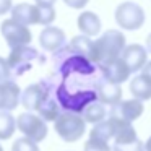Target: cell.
Returning a JSON list of instances; mask_svg holds the SVG:
<instances>
[{
	"instance_id": "obj_1",
	"label": "cell",
	"mask_w": 151,
	"mask_h": 151,
	"mask_svg": "<svg viewBox=\"0 0 151 151\" xmlns=\"http://www.w3.org/2000/svg\"><path fill=\"white\" fill-rule=\"evenodd\" d=\"M125 47H127L125 34L120 29H107L94 41L93 62L98 67L107 65L122 55Z\"/></svg>"
},
{
	"instance_id": "obj_2",
	"label": "cell",
	"mask_w": 151,
	"mask_h": 151,
	"mask_svg": "<svg viewBox=\"0 0 151 151\" xmlns=\"http://www.w3.org/2000/svg\"><path fill=\"white\" fill-rule=\"evenodd\" d=\"M86 124L88 122L85 120L83 114L62 111V114L54 122V128L63 141L73 143V141H78L86 133Z\"/></svg>"
},
{
	"instance_id": "obj_3",
	"label": "cell",
	"mask_w": 151,
	"mask_h": 151,
	"mask_svg": "<svg viewBox=\"0 0 151 151\" xmlns=\"http://www.w3.org/2000/svg\"><path fill=\"white\" fill-rule=\"evenodd\" d=\"M7 60H8V67H10L12 78H15V76H21L26 72H29V70L33 68V63L36 62V60L44 62L46 59H44L34 47H31L29 44H28V46L13 47Z\"/></svg>"
},
{
	"instance_id": "obj_4",
	"label": "cell",
	"mask_w": 151,
	"mask_h": 151,
	"mask_svg": "<svg viewBox=\"0 0 151 151\" xmlns=\"http://www.w3.org/2000/svg\"><path fill=\"white\" fill-rule=\"evenodd\" d=\"M114 18L119 28L127 31H137L145 24L146 15H145V10L141 5H138L137 2L127 0V2H122L120 5H117Z\"/></svg>"
},
{
	"instance_id": "obj_5",
	"label": "cell",
	"mask_w": 151,
	"mask_h": 151,
	"mask_svg": "<svg viewBox=\"0 0 151 151\" xmlns=\"http://www.w3.org/2000/svg\"><path fill=\"white\" fill-rule=\"evenodd\" d=\"M17 127L24 137L34 140L36 143L42 141L47 137V122L41 117L39 114H33V112H23L18 115L17 119Z\"/></svg>"
},
{
	"instance_id": "obj_6",
	"label": "cell",
	"mask_w": 151,
	"mask_h": 151,
	"mask_svg": "<svg viewBox=\"0 0 151 151\" xmlns=\"http://www.w3.org/2000/svg\"><path fill=\"white\" fill-rule=\"evenodd\" d=\"M0 33H2L4 39L7 41V46L10 49L18 46H28L33 39L29 28L23 23H18L13 18H8L0 24Z\"/></svg>"
},
{
	"instance_id": "obj_7",
	"label": "cell",
	"mask_w": 151,
	"mask_h": 151,
	"mask_svg": "<svg viewBox=\"0 0 151 151\" xmlns=\"http://www.w3.org/2000/svg\"><path fill=\"white\" fill-rule=\"evenodd\" d=\"M52 88H54V78H44L39 83H34V85H29L28 88H24V91H21L23 107L28 109V111L37 112L41 102L44 101V98Z\"/></svg>"
},
{
	"instance_id": "obj_8",
	"label": "cell",
	"mask_w": 151,
	"mask_h": 151,
	"mask_svg": "<svg viewBox=\"0 0 151 151\" xmlns=\"http://www.w3.org/2000/svg\"><path fill=\"white\" fill-rule=\"evenodd\" d=\"M143 111H145L143 101H140L137 98H132V99H122L117 104L111 106L109 115L119 117V119H125L128 122H135L137 119L141 117Z\"/></svg>"
},
{
	"instance_id": "obj_9",
	"label": "cell",
	"mask_w": 151,
	"mask_h": 151,
	"mask_svg": "<svg viewBox=\"0 0 151 151\" xmlns=\"http://www.w3.org/2000/svg\"><path fill=\"white\" fill-rule=\"evenodd\" d=\"M21 102V89L17 81L5 80L0 81V111H15Z\"/></svg>"
},
{
	"instance_id": "obj_10",
	"label": "cell",
	"mask_w": 151,
	"mask_h": 151,
	"mask_svg": "<svg viewBox=\"0 0 151 151\" xmlns=\"http://www.w3.org/2000/svg\"><path fill=\"white\" fill-rule=\"evenodd\" d=\"M96 93H98V99L107 106H114L119 101H122V88L119 83L111 81L101 73L96 85Z\"/></svg>"
},
{
	"instance_id": "obj_11",
	"label": "cell",
	"mask_w": 151,
	"mask_h": 151,
	"mask_svg": "<svg viewBox=\"0 0 151 151\" xmlns=\"http://www.w3.org/2000/svg\"><path fill=\"white\" fill-rule=\"evenodd\" d=\"M67 42V37H65V33H63L60 28L57 26H46L39 34V44L44 50L47 52H55V50L62 49Z\"/></svg>"
},
{
	"instance_id": "obj_12",
	"label": "cell",
	"mask_w": 151,
	"mask_h": 151,
	"mask_svg": "<svg viewBox=\"0 0 151 151\" xmlns=\"http://www.w3.org/2000/svg\"><path fill=\"white\" fill-rule=\"evenodd\" d=\"M122 59L124 62L128 65V68L133 72H138L141 70L148 62V49L146 46H141V44H130L124 49L122 52Z\"/></svg>"
},
{
	"instance_id": "obj_13",
	"label": "cell",
	"mask_w": 151,
	"mask_h": 151,
	"mask_svg": "<svg viewBox=\"0 0 151 151\" xmlns=\"http://www.w3.org/2000/svg\"><path fill=\"white\" fill-rule=\"evenodd\" d=\"M99 70H101V73L106 78H109L114 83H119V85L125 83L132 75V70L128 68V65L124 62L122 57L115 59L114 62L107 63V65H104V67H99Z\"/></svg>"
},
{
	"instance_id": "obj_14",
	"label": "cell",
	"mask_w": 151,
	"mask_h": 151,
	"mask_svg": "<svg viewBox=\"0 0 151 151\" xmlns=\"http://www.w3.org/2000/svg\"><path fill=\"white\" fill-rule=\"evenodd\" d=\"M55 86H57V83H55V78H54V88L47 93V96L44 98V101L41 102L39 109H37V114L46 122H55L57 117L62 114V107H60L59 101L55 98Z\"/></svg>"
},
{
	"instance_id": "obj_15",
	"label": "cell",
	"mask_w": 151,
	"mask_h": 151,
	"mask_svg": "<svg viewBox=\"0 0 151 151\" xmlns=\"http://www.w3.org/2000/svg\"><path fill=\"white\" fill-rule=\"evenodd\" d=\"M10 15H12L13 20H17L18 23L26 24V26L39 24V7H37V5H31V4L13 5Z\"/></svg>"
},
{
	"instance_id": "obj_16",
	"label": "cell",
	"mask_w": 151,
	"mask_h": 151,
	"mask_svg": "<svg viewBox=\"0 0 151 151\" xmlns=\"http://www.w3.org/2000/svg\"><path fill=\"white\" fill-rule=\"evenodd\" d=\"M76 24H78V29L81 31V34H86V36L93 37L96 34H99L101 31V18L94 13V12H81L78 15V20H76Z\"/></svg>"
},
{
	"instance_id": "obj_17",
	"label": "cell",
	"mask_w": 151,
	"mask_h": 151,
	"mask_svg": "<svg viewBox=\"0 0 151 151\" xmlns=\"http://www.w3.org/2000/svg\"><path fill=\"white\" fill-rule=\"evenodd\" d=\"M130 93L133 98L140 101H148L151 99V78L148 75H137L130 81Z\"/></svg>"
},
{
	"instance_id": "obj_18",
	"label": "cell",
	"mask_w": 151,
	"mask_h": 151,
	"mask_svg": "<svg viewBox=\"0 0 151 151\" xmlns=\"http://www.w3.org/2000/svg\"><path fill=\"white\" fill-rule=\"evenodd\" d=\"M89 137L99 138V140H104V141L114 140V137H115V122H114V117L109 115V119H104V120L99 122V124H94L93 130L89 132Z\"/></svg>"
},
{
	"instance_id": "obj_19",
	"label": "cell",
	"mask_w": 151,
	"mask_h": 151,
	"mask_svg": "<svg viewBox=\"0 0 151 151\" xmlns=\"http://www.w3.org/2000/svg\"><path fill=\"white\" fill-rule=\"evenodd\" d=\"M106 115H107V109H106L104 102H101L99 99L94 102H91V104H88L86 109L83 111L85 120L88 122V124H93V125L102 122L106 119Z\"/></svg>"
},
{
	"instance_id": "obj_20",
	"label": "cell",
	"mask_w": 151,
	"mask_h": 151,
	"mask_svg": "<svg viewBox=\"0 0 151 151\" xmlns=\"http://www.w3.org/2000/svg\"><path fill=\"white\" fill-rule=\"evenodd\" d=\"M70 47H72L75 52L81 54V55L88 57L89 60H93V50H94V41H91V37L86 36V34H80L75 36L70 41Z\"/></svg>"
},
{
	"instance_id": "obj_21",
	"label": "cell",
	"mask_w": 151,
	"mask_h": 151,
	"mask_svg": "<svg viewBox=\"0 0 151 151\" xmlns=\"http://www.w3.org/2000/svg\"><path fill=\"white\" fill-rule=\"evenodd\" d=\"M17 128V119L8 111H0V140H8Z\"/></svg>"
},
{
	"instance_id": "obj_22",
	"label": "cell",
	"mask_w": 151,
	"mask_h": 151,
	"mask_svg": "<svg viewBox=\"0 0 151 151\" xmlns=\"http://www.w3.org/2000/svg\"><path fill=\"white\" fill-rule=\"evenodd\" d=\"M37 7H39V24H42V26L52 24L57 17L55 8L52 5H37Z\"/></svg>"
},
{
	"instance_id": "obj_23",
	"label": "cell",
	"mask_w": 151,
	"mask_h": 151,
	"mask_svg": "<svg viewBox=\"0 0 151 151\" xmlns=\"http://www.w3.org/2000/svg\"><path fill=\"white\" fill-rule=\"evenodd\" d=\"M12 151H39V146H37V143L34 140H31V138L21 137L13 143Z\"/></svg>"
},
{
	"instance_id": "obj_24",
	"label": "cell",
	"mask_w": 151,
	"mask_h": 151,
	"mask_svg": "<svg viewBox=\"0 0 151 151\" xmlns=\"http://www.w3.org/2000/svg\"><path fill=\"white\" fill-rule=\"evenodd\" d=\"M111 150L112 148L109 145V141L93 138V137H89V140L85 143V148H83V151H111Z\"/></svg>"
},
{
	"instance_id": "obj_25",
	"label": "cell",
	"mask_w": 151,
	"mask_h": 151,
	"mask_svg": "<svg viewBox=\"0 0 151 151\" xmlns=\"http://www.w3.org/2000/svg\"><path fill=\"white\" fill-rule=\"evenodd\" d=\"M114 151H145V143L137 138L133 141H127V143H114Z\"/></svg>"
},
{
	"instance_id": "obj_26",
	"label": "cell",
	"mask_w": 151,
	"mask_h": 151,
	"mask_svg": "<svg viewBox=\"0 0 151 151\" xmlns=\"http://www.w3.org/2000/svg\"><path fill=\"white\" fill-rule=\"evenodd\" d=\"M12 73H10V67H8V60L0 57V81H5V80H10Z\"/></svg>"
},
{
	"instance_id": "obj_27",
	"label": "cell",
	"mask_w": 151,
	"mask_h": 151,
	"mask_svg": "<svg viewBox=\"0 0 151 151\" xmlns=\"http://www.w3.org/2000/svg\"><path fill=\"white\" fill-rule=\"evenodd\" d=\"M63 2H65L67 7L75 8V10H80V8H83V7H86V5H88L89 0H63Z\"/></svg>"
},
{
	"instance_id": "obj_28",
	"label": "cell",
	"mask_w": 151,
	"mask_h": 151,
	"mask_svg": "<svg viewBox=\"0 0 151 151\" xmlns=\"http://www.w3.org/2000/svg\"><path fill=\"white\" fill-rule=\"evenodd\" d=\"M13 8V2L12 0H0V15H7Z\"/></svg>"
},
{
	"instance_id": "obj_29",
	"label": "cell",
	"mask_w": 151,
	"mask_h": 151,
	"mask_svg": "<svg viewBox=\"0 0 151 151\" xmlns=\"http://www.w3.org/2000/svg\"><path fill=\"white\" fill-rule=\"evenodd\" d=\"M141 73H143V75H148V76L151 78V60H148L146 65L141 68Z\"/></svg>"
},
{
	"instance_id": "obj_30",
	"label": "cell",
	"mask_w": 151,
	"mask_h": 151,
	"mask_svg": "<svg viewBox=\"0 0 151 151\" xmlns=\"http://www.w3.org/2000/svg\"><path fill=\"white\" fill-rule=\"evenodd\" d=\"M34 2H36V5H52L54 7L57 0H34Z\"/></svg>"
},
{
	"instance_id": "obj_31",
	"label": "cell",
	"mask_w": 151,
	"mask_h": 151,
	"mask_svg": "<svg viewBox=\"0 0 151 151\" xmlns=\"http://www.w3.org/2000/svg\"><path fill=\"white\" fill-rule=\"evenodd\" d=\"M146 49H148V52L151 54V33L148 34V37H146Z\"/></svg>"
},
{
	"instance_id": "obj_32",
	"label": "cell",
	"mask_w": 151,
	"mask_h": 151,
	"mask_svg": "<svg viewBox=\"0 0 151 151\" xmlns=\"http://www.w3.org/2000/svg\"><path fill=\"white\" fill-rule=\"evenodd\" d=\"M145 151H151V137L146 140V143H145Z\"/></svg>"
},
{
	"instance_id": "obj_33",
	"label": "cell",
	"mask_w": 151,
	"mask_h": 151,
	"mask_svg": "<svg viewBox=\"0 0 151 151\" xmlns=\"http://www.w3.org/2000/svg\"><path fill=\"white\" fill-rule=\"evenodd\" d=\"M0 151H4V148H2V146H0Z\"/></svg>"
}]
</instances>
